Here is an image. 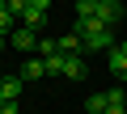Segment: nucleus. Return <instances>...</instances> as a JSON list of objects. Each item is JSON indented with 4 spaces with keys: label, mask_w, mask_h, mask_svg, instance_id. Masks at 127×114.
I'll return each mask as SVG.
<instances>
[{
    "label": "nucleus",
    "mask_w": 127,
    "mask_h": 114,
    "mask_svg": "<svg viewBox=\"0 0 127 114\" xmlns=\"http://www.w3.org/2000/svg\"><path fill=\"white\" fill-rule=\"evenodd\" d=\"M89 68H85V55H68V68H64V80H85Z\"/></svg>",
    "instance_id": "obj_8"
},
{
    "label": "nucleus",
    "mask_w": 127,
    "mask_h": 114,
    "mask_svg": "<svg viewBox=\"0 0 127 114\" xmlns=\"http://www.w3.org/2000/svg\"><path fill=\"white\" fill-rule=\"evenodd\" d=\"M21 89H26V80L17 72H0V101H21Z\"/></svg>",
    "instance_id": "obj_2"
},
{
    "label": "nucleus",
    "mask_w": 127,
    "mask_h": 114,
    "mask_svg": "<svg viewBox=\"0 0 127 114\" xmlns=\"http://www.w3.org/2000/svg\"><path fill=\"white\" fill-rule=\"evenodd\" d=\"M17 76H21L26 85H34V80H42V76H47V64L34 55V59H26V64H21V72H17Z\"/></svg>",
    "instance_id": "obj_5"
},
{
    "label": "nucleus",
    "mask_w": 127,
    "mask_h": 114,
    "mask_svg": "<svg viewBox=\"0 0 127 114\" xmlns=\"http://www.w3.org/2000/svg\"><path fill=\"white\" fill-rule=\"evenodd\" d=\"M102 114H127V93L123 89H106V110Z\"/></svg>",
    "instance_id": "obj_7"
},
{
    "label": "nucleus",
    "mask_w": 127,
    "mask_h": 114,
    "mask_svg": "<svg viewBox=\"0 0 127 114\" xmlns=\"http://www.w3.org/2000/svg\"><path fill=\"white\" fill-rule=\"evenodd\" d=\"M47 55H59V38H38V59Z\"/></svg>",
    "instance_id": "obj_13"
},
{
    "label": "nucleus",
    "mask_w": 127,
    "mask_h": 114,
    "mask_svg": "<svg viewBox=\"0 0 127 114\" xmlns=\"http://www.w3.org/2000/svg\"><path fill=\"white\" fill-rule=\"evenodd\" d=\"M17 21H21L26 30H34V34H38V30H47V13H38V9H26Z\"/></svg>",
    "instance_id": "obj_9"
},
{
    "label": "nucleus",
    "mask_w": 127,
    "mask_h": 114,
    "mask_svg": "<svg viewBox=\"0 0 127 114\" xmlns=\"http://www.w3.org/2000/svg\"><path fill=\"white\" fill-rule=\"evenodd\" d=\"M72 34H81V46H85V51H110V46H114V30L102 25L97 17H76Z\"/></svg>",
    "instance_id": "obj_1"
},
{
    "label": "nucleus",
    "mask_w": 127,
    "mask_h": 114,
    "mask_svg": "<svg viewBox=\"0 0 127 114\" xmlns=\"http://www.w3.org/2000/svg\"><path fill=\"white\" fill-rule=\"evenodd\" d=\"M30 9H38V13H47V9H51V0H30Z\"/></svg>",
    "instance_id": "obj_16"
},
{
    "label": "nucleus",
    "mask_w": 127,
    "mask_h": 114,
    "mask_svg": "<svg viewBox=\"0 0 127 114\" xmlns=\"http://www.w3.org/2000/svg\"><path fill=\"white\" fill-rule=\"evenodd\" d=\"M0 114H21V106L17 101H0Z\"/></svg>",
    "instance_id": "obj_15"
},
{
    "label": "nucleus",
    "mask_w": 127,
    "mask_h": 114,
    "mask_svg": "<svg viewBox=\"0 0 127 114\" xmlns=\"http://www.w3.org/2000/svg\"><path fill=\"white\" fill-rule=\"evenodd\" d=\"M106 64H110V76H114V80H127V55H123L119 46L106 51Z\"/></svg>",
    "instance_id": "obj_4"
},
{
    "label": "nucleus",
    "mask_w": 127,
    "mask_h": 114,
    "mask_svg": "<svg viewBox=\"0 0 127 114\" xmlns=\"http://www.w3.org/2000/svg\"><path fill=\"white\" fill-rule=\"evenodd\" d=\"M47 76H64V68H68V55H47Z\"/></svg>",
    "instance_id": "obj_12"
},
{
    "label": "nucleus",
    "mask_w": 127,
    "mask_h": 114,
    "mask_svg": "<svg viewBox=\"0 0 127 114\" xmlns=\"http://www.w3.org/2000/svg\"><path fill=\"white\" fill-rule=\"evenodd\" d=\"M93 17H97L102 25H110V30H114V25L123 21V4H119V0H102V4H97V13H93Z\"/></svg>",
    "instance_id": "obj_3"
},
{
    "label": "nucleus",
    "mask_w": 127,
    "mask_h": 114,
    "mask_svg": "<svg viewBox=\"0 0 127 114\" xmlns=\"http://www.w3.org/2000/svg\"><path fill=\"white\" fill-rule=\"evenodd\" d=\"M114 46H119V51H123V55H127V38H123V42H114Z\"/></svg>",
    "instance_id": "obj_17"
},
{
    "label": "nucleus",
    "mask_w": 127,
    "mask_h": 114,
    "mask_svg": "<svg viewBox=\"0 0 127 114\" xmlns=\"http://www.w3.org/2000/svg\"><path fill=\"white\" fill-rule=\"evenodd\" d=\"M85 110H89V114H102V110H106V93H93V97H85Z\"/></svg>",
    "instance_id": "obj_14"
},
{
    "label": "nucleus",
    "mask_w": 127,
    "mask_h": 114,
    "mask_svg": "<svg viewBox=\"0 0 127 114\" xmlns=\"http://www.w3.org/2000/svg\"><path fill=\"white\" fill-rule=\"evenodd\" d=\"M9 42H13L17 51H34V46H38V34H34V30H26V25H17V30L9 34Z\"/></svg>",
    "instance_id": "obj_6"
},
{
    "label": "nucleus",
    "mask_w": 127,
    "mask_h": 114,
    "mask_svg": "<svg viewBox=\"0 0 127 114\" xmlns=\"http://www.w3.org/2000/svg\"><path fill=\"white\" fill-rule=\"evenodd\" d=\"M0 55H4V38H0Z\"/></svg>",
    "instance_id": "obj_18"
},
{
    "label": "nucleus",
    "mask_w": 127,
    "mask_h": 114,
    "mask_svg": "<svg viewBox=\"0 0 127 114\" xmlns=\"http://www.w3.org/2000/svg\"><path fill=\"white\" fill-rule=\"evenodd\" d=\"M13 30H17V17L9 13V0H0V38L13 34Z\"/></svg>",
    "instance_id": "obj_10"
},
{
    "label": "nucleus",
    "mask_w": 127,
    "mask_h": 114,
    "mask_svg": "<svg viewBox=\"0 0 127 114\" xmlns=\"http://www.w3.org/2000/svg\"><path fill=\"white\" fill-rule=\"evenodd\" d=\"M85 46H81V34H64L59 38V55H81Z\"/></svg>",
    "instance_id": "obj_11"
}]
</instances>
